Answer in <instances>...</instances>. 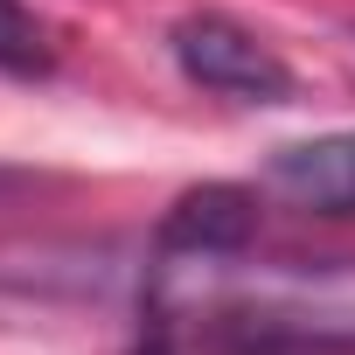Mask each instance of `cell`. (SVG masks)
I'll return each mask as SVG.
<instances>
[{
  "instance_id": "1",
  "label": "cell",
  "mask_w": 355,
  "mask_h": 355,
  "mask_svg": "<svg viewBox=\"0 0 355 355\" xmlns=\"http://www.w3.org/2000/svg\"><path fill=\"white\" fill-rule=\"evenodd\" d=\"M167 49H174V70H182L196 91L230 98V105H293V91H300L293 70H286V56L258 28H244L230 15H189V21H174Z\"/></svg>"
},
{
  "instance_id": "2",
  "label": "cell",
  "mask_w": 355,
  "mask_h": 355,
  "mask_svg": "<svg viewBox=\"0 0 355 355\" xmlns=\"http://www.w3.org/2000/svg\"><path fill=\"white\" fill-rule=\"evenodd\" d=\"M258 237V196L244 182H202V189H182L174 209L160 216L153 230V251H146V279H174L189 265H230L244 258Z\"/></svg>"
},
{
  "instance_id": "3",
  "label": "cell",
  "mask_w": 355,
  "mask_h": 355,
  "mask_svg": "<svg viewBox=\"0 0 355 355\" xmlns=\"http://www.w3.org/2000/svg\"><path fill=\"white\" fill-rule=\"evenodd\" d=\"M265 182L313 216H355V125L348 132H320V139H293L265 160Z\"/></svg>"
},
{
  "instance_id": "4",
  "label": "cell",
  "mask_w": 355,
  "mask_h": 355,
  "mask_svg": "<svg viewBox=\"0 0 355 355\" xmlns=\"http://www.w3.org/2000/svg\"><path fill=\"white\" fill-rule=\"evenodd\" d=\"M0 70L8 77H42L49 70V35L21 0H0Z\"/></svg>"
},
{
  "instance_id": "5",
  "label": "cell",
  "mask_w": 355,
  "mask_h": 355,
  "mask_svg": "<svg viewBox=\"0 0 355 355\" xmlns=\"http://www.w3.org/2000/svg\"><path fill=\"white\" fill-rule=\"evenodd\" d=\"M8 189H21V174H15V167H0V196H8Z\"/></svg>"
}]
</instances>
